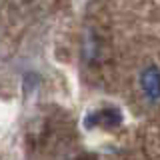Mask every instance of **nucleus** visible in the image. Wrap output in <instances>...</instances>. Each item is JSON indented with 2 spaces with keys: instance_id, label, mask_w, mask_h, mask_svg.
<instances>
[{
  "instance_id": "f257e3e1",
  "label": "nucleus",
  "mask_w": 160,
  "mask_h": 160,
  "mask_svg": "<svg viewBox=\"0 0 160 160\" xmlns=\"http://www.w3.org/2000/svg\"><path fill=\"white\" fill-rule=\"evenodd\" d=\"M138 84H140V90H142L144 96L152 104H158V100H160V70H158V64L150 62L148 66H144L140 76H138Z\"/></svg>"
},
{
  "instance_id": "f03ea898",
  "label": "nucleus",
  "mask_w": 160,
  "mask_h": 160,
  "mask_svg": "<svg viewBox=\"0 0 160 160\" xmlns=\"http://www.w3.org/2000/svg\"><path fill=\"white\" fill-rule=\"evenodd\" d=\"M86 124L88 126H98V128H116L122 124V112L116 106L94 110L86 116Z\"/></svg>"
}]
</instances>
